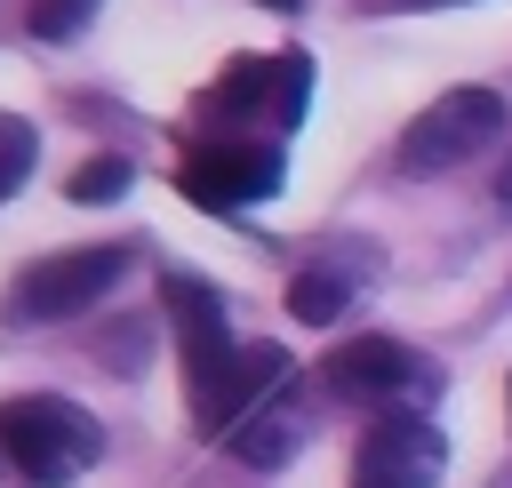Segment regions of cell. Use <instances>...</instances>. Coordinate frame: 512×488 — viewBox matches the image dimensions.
Segmentation results:
<instances>
[{"instance_id": "obj_1", "label": "cell", "mask_w": 512, "mask_h": 488, "mask_svg": "<svg viewBox=\"0 0 512 488\" xmlns=\"http://www.w3.org/2000/svg\"><path fill=\"white\" fill-rule=\"evenodd\" d=\"M0 456L32 488H64L104 456V424L64 392H24V400H0Z\"/></svg>"}, {"instance_id": "obj_2", "label": "cell", "mask_w": 512, "mask_h": 488, "mask_svg": "<svg viewBox=\"0 0 512 488\" xmlns=\"http://www.w3.org/2000/svg\"><path fill=\"white\" fill-rule=\"evenodd\" d=\"M128 272V240H88V248H56L40 264L16 272L8 288V320L16 328H40V320H64V312H88L96 296H112Z\"/></svg>"}, {"instance_id": "obj_3", "label": "cell", "mask_w": 512, "mask_h": 488, "mask_svg": "<svg viewBox=\"0 0 512 488\" xmlns=\"http://www.w3.org/2000/svg\"><path fill=\"white\" fill-rule=\"evenodd\" d=\"M496 136H504V96L496 88H448L400 128V168L440 176V168H464L472 152H488Z\"/></svg>"}, {"instance_id": "obj_4", "label": "cell", "mask_w": 512, "mask_h": 488, "mask_svg": "<svg viewBox=\"0 0 512 488\" xmlns=\"http://www.w3.org/2000/svg\"><path fill=\"white\" fill-rule=\"evenodd\" d=\"M304 96H312V56L304 48H272V56H232L216 72V88L200 96V120H272V128H296L304 120Z\"/></svg>"}, {"instance_id": "obj_5", "label": "cell", "mask_w": 512, "mask_h": 488, "mask_svg": "<svg viewBox=\"0 0 512 488\" xmlns=\"http://www.w3.org/2000/svg\"><path fill=\"white\" fill-rule=\"evenodd\" d=\"M176 192L208 216H232L248 200H272L280 192V144H256V136H208L176 160Z\"/></svg>"}, {"instance_id": "obj_6", "label": "cell", "mask_w": 512, "mask_h": 488, "mask_svg": "<svg viewBox=\"0 0 512 488\" xmlns=\"http://www.w3.org/2000/svg\"><path fill=\"white\" fill-rule=\"evenodd\" d=\"M320 376H328L336 400H376V408H416V400L432 392L424 352H408V344H392V336H352V344H336V352L320 360Z\"/></svg>"}, {"instance_id": "obj_7", "label": "cell", "mask_w": 512, "mask_h": 488, "mask_svg": "<svg viewBox=\"0 0 512 488\" xmlns=\"http://www.w3.org/2000/svg\"><path fill=\"white\" fill-rule=\"evenodd\" d=\"M448 472V440L416 408H384L352 456V488H432Z\"/></svg>"}, {"instance_id": "obj_8", "label": "cell", "mask_w": 512, "mask_h": 488, "mask_svg": "<svg viewBox=\"0 0 512 488\" xmlns=\"http://www.w3.org/2000/svg\"><path fill=\"white\" fill-rule=\"evenodd\" d=\"M344 304H352V280H344V272H296V280H288V312H296L304 328L344 320Z\"/></svg>"}, {"instance_id": "obj_9", "label": "cell", "mask_w": 512, "mask_h": 488, "mask_svg": "<svg viewBox=\"0 0 512 488\" xmlns=\"http://www.w3.org/2000/svg\"><path fill=\"white\" fill-rule=\"evenodd\" d=\"M296 448V424L288 416H240V432H232V456L240 464H280Z\"/></svg>"}, {"instance_id": "obj_10", "label": "cell", "mask_w": 512, "mask_h": 488, "mask_svg": "<svg viewBox=\"0 0 512 488\" xmlns=\"http://www.w3.org/2000/svg\"><path fill=\"white\" fill-rule=\"evenodd\" d=\"M128 184H136V168H128L120 152H96V160H88V168L72 176V200H88V208H104V200H120Z\"/></svg>"}, {"instance_id": "obj_11", "label": "cell", "mask_w": 512, "mask_h": 488, "mask_svg": "<svg viewBox=\"0 0 512 488\" xmlns=\"http://www.w3.org/2000/svg\"><path fill=\"white\" fill-rule=\"evenodd\" d=\"M32 152H40V136H32V120H16V112H0V200L32 176Z\"/></svg>"}, {"instance_id": "obj_12", "label": "cell", "mask_w": 512, "mask_h": 488, "mask_svg": "<svg viewBox=\"0 0 512 488\" xmlns=\"http://www.w3.org/2000/svg\"><path fill=\"white\" fill-rule=\"evenodd\" d=\"M88 16H96V0H32V32L40 40H72Z\"/></svg>"}, {"instance_id": "obj_13", "label": "cell", "mask_w": 512, "mask_h": 488, "mask_svg": "<svg viewBox=\"0 0 512 488\" xmlns=\"http://www.w3.org/2000/svg\"><path fill=\"white\" fill-rule=\"evenodd\" d=\"M496 192H504V200H512V160H504V176H496Z\"/></svg>"}, {"instance_id": "obj_14", "label": "cell", "mask_w": 512, "mask_h": 488, "mask_svg": "<svg viewBox=\"0 0 512 488\" xmlns=\"http://www.w3.org/2000/svg\"><path fill=\"white\" fill-rule=\"evenodd\" d=\"M264 8H280V16H296V0H264Z\"/></svg>"}]
</instances>
